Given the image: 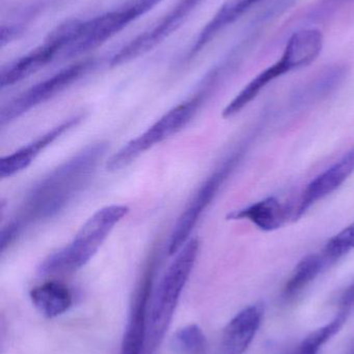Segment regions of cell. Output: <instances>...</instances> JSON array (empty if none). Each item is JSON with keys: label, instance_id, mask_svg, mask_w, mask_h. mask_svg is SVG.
I'll list each match as a JSON object with an SVG mask.
<instances>
[{"label": "cell", "instance_id": "10", "mask_svg": "<svg viewBox=\"0 0 354 354\" xmlns=\"http://www.w3.org/2000/svg\"><path fill=\"white\" fill-rule=\"evenodd\" d=\"M201 1L202 0H181L170 12L158 21L155 26L129 41L118 53L114 54L110 60V66L127 64L153 49L172 31L176 30L181 23L184 22L191 10H195V6Z\"/></svg>", "mask_w": 354, "mask_h": 354}, {"label": "cell", "instance_id": "19", "mask_svg": "<svg viewBox=\"0 0 354 354\" xmlns=\"http://www.w3.org/2000/svg\"><path fill=\"white\" fill-rule=\"evenodd\" d=\"M345 76L346 68L344 66H330L301 87L295 95V101L305 104L326 97L342 83Z\"/></svg>", "mask_w": 354, "mask_h": 354}, {"label": "cell", "instance_id": "16", "mask_svg": "<svg viewBox=\"0 0 354 354\" xmlns=\"http://www.w3.org/2000/svg\"><path fill=\"white\" fill-rule=\"evenodd\" d=\"M30 299L35 309L48 319L66 313L73 304V295L66 285L49 281L30 291Z\"/></svg>", "mask_w": 354, "mask_h": 354}, {"label": "cell", "instance_id": "6", "mask_svg": "<svg viewBox=\"0 0 354 354\" xmlns=\"http://www.w3.org/2000/svg\"><path fill=\"white\" fill-rule=\"evenodd\" d=\"M243 151H237L227 158L205 181L200 185L184 212L179 216L170 234L168 252L170 256L176 255L179 250L191 239V233L197 226L208 206L212 203L224 181L232 174L242 158Z\"/></svg>", "mask_w": 354, "mask_h": 354}, {"label": "cell", "instance_id": "21", "mask_svg": "<svg viewBox=\"0 0 354 354\" xmlns=\"http://www.w3.org/2000/svg\"><path fill=\"white\" fill-rule=\"evenodd\" d=\"M349 311L341 310L340 313L322 328L312 332L299 346V354H318L322 346L338 334L348 317Z\"/></svg>", "mask_w": 354, "mask_h": 354}, {"label": "cell", "instance_id": "8", "mask_svg": "<svg viewBox=\"0 0 354 354\" xmlns=\"http://www.w3.org/2000/svg\"><path fill=\"white\" fill-rule=\"evenodd\" d=\"M91 66V60L76 62L23 91L1 108L0 124L3 127L10 124L24 115L29 110L49 101L85 76L89 72Z\"/></svg>", "mask_w": 354, "mask_h": 354}, {"label": "cell", "instance_id": "17", "mask_svg": "<svg viewBox=\"0 0 354 354\" xmlns=\"http://www.w3.org/2000/svg\"><path fill=\"white\" fill-rule=\"evenodd\" d=\"M260 1L261 0H228L202 30L201 35H199L193 49L191 50L189 57L201 51L220 31L232 24Z\"/></svg>", "mask_w": 354, "mask_h": 354}, {"label": "cell", "instance_id": "25", "mask_svg": "<svg viewBox=\"0 0 354 354\" xmlns=\"http://www.w3.org/2000/svg\"><path fill=\"white\" fill-rule=\"evenodd\" d=\"M353 354H354V351H353Z\"/></svg>", "mask_w": 354, "mask_h": 354}, {"label": "cell", "instance_id": "12", "mask_svg": "<svg viewBox=\"0 0 354 354\" xmlns=\"http://www.w3.org/2000/svg\"><path fill=\"white\" fill-rule=\"evenodd\" d=\"M354 172V149L343 156L338 162L330 166L308 185L301 195L297 209L293 212V220H299L316 202L338 189Z\"/></svg>", "mask_w": 354, "mask_h": 354}, {"label": "cell", "instance_id": "2", "mask_svg": "<svg viewBox=\"0 0 354 354\" xmlns=\"http://www.w3.org/2000/svg\"><path fill=\"white\" fill-rule=\"evenodd\" d=\"M128 206L112 205L98 209L81 226L74 239L39 264L41 276L72 274L82 268L97 254L114 227L128 214Z\"/></svg>", "mask_w": 354, "mask_h": 354}, {"label": "cell", "instance_id": "7", "mask_svg": "<svg viewBox=\"0 0 354 354\" xmlns=\"http://www.w3.org/2000/svg\"><path fill=\"white\" fill-rule=\"evenodd\" d=\"M152 8L147 0H134L118 10L80 21L76 39L64 51V55L73 57L99 47Z\"/></svg>", "mask_w": 354, "mask_h": 354}, {"label": "cell", "instance_id": "23", "mask_svg": "<svg viewBox=\"0 0 354 354\" xmlns=\"http://www.w3.org/2000/svg\"><path fill=\"white\" fill-rule=\"evenodd\" d=\"M341 306H342V310H347V311H351L354 308V283L343 295Z\"/></svg>", "mask_w": 354, "mask_h": 354}, {"label": "cell", "instance_id": "3", "mask_svg": "<svg viewBox=\"0 0 354 354\" xmlns=\"http://www.w3.org/2000/svg\"><path fill=\"white\" fill-rule=\"evenodd\" d=\"M200 243L191 239L176 254L153 291L148 319L147 353H153L160 346L168 332L183 289L195 268Z\"/></svg>", "mask_w": 354, "mask_h": 354}, {"label": "cell", "instance_id": "24", "mask_svg": "<svg viewBox=\"0 0 354 354\" xmlns=\"http://www.w3.org/2000/svg\"><path fill=\"white\" fill-rule=\"evenodd\" d=\"M150 2H151L153 6H155V4H157L158 2L160 1V0H149Z\"/></svg>", "mask_w": 354, "mask_h": 354}, {"label": "cell", "instance_id": "20", "mask_svg": "<svg viewBox=\"0 0 354 354\" xmlns=\"http://www.w3.org/2000/svg\"><path fill=\"white\" fill-rule=\"evenodd\" d=\"M172 349L176 354H205L207 339L200 326L189 324L174 335Z\"/></svg>", "mask_w": 354, "mask_h": 354}, {"label": "cell", "instance_id": "11", "mask_svg": "<svg viewBox=\"0 0 354 354\" xmlns=\"http://www.w3.org/2000/svg\"><path fill=\"white\" fill-rule=\"evenodd\" d=\"M264 306H249L239 312L224 328L216 354H243L253 342L261 326Z\"/></svg>", "mask_w": 354, "mask_h": 354}, {"label": "cell", "instance_id": "1", "mask_svg": "<svg viewBox=\"0 0 354 354\" xmlns=\"http://www.w3.org/2000/svg\"><path fill=\"white\" fill-rule=\"evenodd\" d=\"M108 149L103 141L91 143L37 180L25 194L14 218L2 228V253L25 229L60 214L89 185Z\"/></svg>", "mask_w": 354, "mask_h": 354}, {"label": "cell", "instance_id": "15", "mask_svg": "<svg viewBox=\"0 0 354 354\" xmlns=\"http://www.w3.org/2000/svg\"><path fill=\"white\" fill-rule=\"evenodd\" d=\"M60 51L62 50L56 44L46 39L43 46L33 50L26 55L2 68L0 76L1 88L12 86L35 74L39 68L49 64Z\"/></svg>", "mask_w": 354, "mask_h": 354}, {"label": "cell", "instance_id": "14", "mask_svg": "<svg viewBox=\"0 0 354 354\" xmlns=\"http://www.w3.org/2000/svg\"><path fill=\"white\" fill-rule=\"evenodd\" d=\"M289 210L278 198L268 197L256 202L242 209L234 210L228 214V220H247L263 231H274L281 228L288 220Z\"/></svg>", "mask_w": 354, "mask_h": 354}, {"label": "cell", "instance_id": "4", "mask_svg": "<svg viewBox=\"0 0 354 354\" xmlns=\"http://www.w3.org/2000/svg\"><path fill=\"white\" fill-rule=\"evenodd\" d=\"M322 48L324 35L319 29L306 28L297 31L289 39L280 59L256 76L230 102L222 111V118H230L238 114L272 81L315 62L321 53Z\"/></svg>", "mask_w": 354, "mask_h": 354}, {"label": "cell", "instance_id": "18", "mask_svg": "<svg viewBox=\"0 0 354 354\" xmlns=\"http://www.w3.org/2000/svg\"><path fill=\"white\" fill-rule=\"evenodd\" d=\"M326 266L328 264L322 254H312L301 259L285 285L283 290L284 299L290 301L301 295Z\"/></svg>", "mask_w": 354, "mask_h": 354}, {"label": "cell", "instance_id": "9", "mask_svg": "<svg viewBox=\"0 0 354 354\" xmlns=\"http://www.w3.org/2000/svg\"><path fill=\"white\" fill-rule=\"evenodd\" d=\"M157 253L154 251L137 281L131 299L128 322L121 344L120 354H143L147 344L150 303L153 295L154 278L157 268Z\"/></svg>", "mask_w": 354, "mask_h": 354}, {"label": "cell", "instance_id": "22", "mask_svg": "<svg viewBox=\"0 0 354 354\" xmlns=\"http://www.w3.org/2000/svg\"><path fill=\"white\" fill-rule=\"evenodd\" d=\"M354 250V222L326 243L322 256L328 266Z\"/></svg>", "mask_w": 354, "mask_h": 354}, {"label": "cell", "instance_id": "13", "mask_svg": "<svg viewBox=\"0 0 354 354\" xmlns=\"http://www.w3.org/2000/svg\"><path fill=\"white\" fill-rule=\"evenodd\" d=\"M83 118L85 115L82 113L75 114L46 132L45 134L37 137L33 142L21 147L20 149L14 151L10 155L2 157L0 160V176L1 178H8V177L16 176L28 168L42 151H45L64 133L75 128L83 120Z\"/></svg>", "mask_w": 354, "mask_h": 354}, {"label": "cell", "instance_id": "5", "mask_svg": "<svg viewBox=\"0 0 354 354\" xmlns=\"http://www.w3.org/2000/svg\"><path fill=\"white\" fill-rule=\"evenodd\" d=\"M214 86L213 83L206 80L201 91L186 101L175 106L145 132L123 145L108 159L106 163L108 171H120L128 167L145 151L183 130L197 115Z\"/></svg>", "mask_w": 354, "mask_h": 354}]
</instances>
